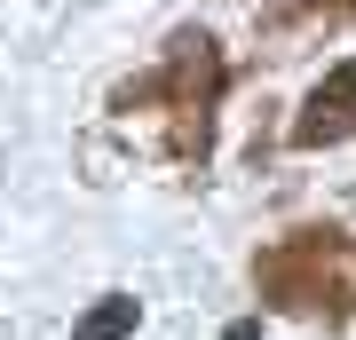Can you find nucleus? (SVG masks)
I'll return each mask as SVG.
<instances>
[{"label":"nucleus","instance_id":"nucleus-1","mask_svg":"<svg viewBox=\"0 0 356 340\" xmlns=\"http://www.w3.org/2000/svg\"><path fill=\"white\" fill-rule=\"evenodd\" d=\"M222 88H229V63H222V48H214V32H175L151 72L127 79V88L111 95V111H127V119L151 111V119H166V151H175L182 166H206Z\"/></svg>","mask_w":356,"mask_h":340},{"label":"nucleus","instance_id":"nucleus-2","mask_svg":"<svg viewBox=\"0 0 356 340\" xmlns=\"http://www.w3.org/2000/svg\"><path fill=\"white\" fill-rule=\"evenodd\" d=\"M254 285L269 309L285 316H341V253H332V229H293L269 253H254Z\"/></svg>","mask_w":356,"mask_h":340},{"label":"nucleus","instance_id":"nucleus-3","mask_svg":"<svg viewBox=\"0 0 356 340\" xmlns=\"http://www.w3.org/2000/svg\"><path fill=\"white\" fill-rule=\"evenodd\" d=\"M348 135H356V56L332 63L317 88H309L301 119H293V143H301V151H332V143H348Z\"/></svg>","mask_w":356,"mask_h":340},{"label":"nucleus","instance_id":"nucleus-4","mask_svg":"<svg viewBox=\"0 0 356 340\" xmlns=\"http://www.w3.org/2000/svg\"><path fill=\"white\" fill-rule=\"evenodd\" d=\"M135 316H143V309L127 301V293H103V301L79 316V332H72V340H127V332H135Z\"/></svg>","mask_w":356,"mask_h":340}]
</instances>
